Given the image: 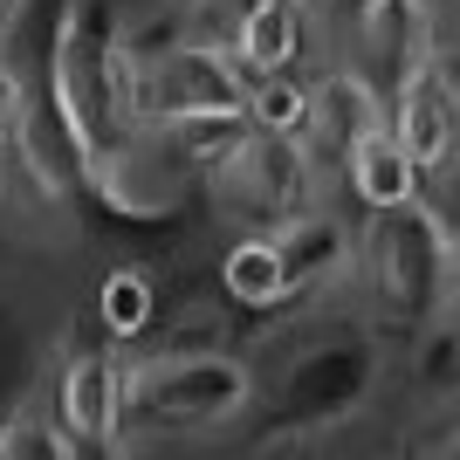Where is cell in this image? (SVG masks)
Masks as SVG:
<instances>
[{"label":"cell","mask_w":460,"mask_h":460,"mask_svg":"<svg viewBox=\"0 0 460 460\" xmlns=\"http://www.w3.org/2000/svg\"><path fill=\"white\" fill-rule=\"evenodd\" d=\"M350 282L365 288V309L378 330H405V344L433 323H454V288H460V248L454 227L433 199L378 207L371 227L350 241Z\"/></svg>","instance_id":"6da1fadb"},{"label":"cell","mask_w":460,"mask_h":460,"mask_svg":"<svg viewBox=\"0 0 460 460\" xmlns=\"http://www.w3.org/2000/svg\"><path fill=\"white\" fill-rule=\"evenodd\" d=\"M49 90L69 111L83 137V172L117 158L137 137V83H131V49H124V14L117 0H69L49 49Z\"/></svg>","instance_id":"7a4b0ae2"},{"label":"cell","mask_w":460,"mask_h":460,"mask_svg":"<svg viewBox=\"0 0 460 460\" xmlns=\"http://www.w3.org/2000/svg\"><path fill=\"white\" fill-rule=\"evenodd\" d=\"M254 405V371L227 350H158L145 365H124V412L117 433L131 440H199L220 426H241Z\"/></svg>","instance_id":"3957f363"},{"label":"cell","mask_w":460,"mask_h":460,"mask_svg":"<svg viewBox=\"0 0 460 460\" xmlns=\"http://www.w3.org/2000/svg\"><path fill=\"white\" fill-rule=\"evenodd\" d=\"M207 192L227 213H241L248 227L275 234V227H288V220L323 207V172H316V158L296 137H275V131H254L248 124L241 145L227 152V165L207 179Z\"/></svg>","instance_id":"277c9868"},{"label":"cell","mask_w":460,"mask_h":460,"mask_svg":"<svg viewBox=\"0 0 460 460\" xmlns=\"http://www.w3.org/2000/svg\"><path fill=\"white\" fill-rule=\"evenodd\" d=\"M371 392H378V344H371V337L309 344V350H296L288 371L275 378V405H282L275 433H330V426H344Z\"/></svg>","instance_id":"5b68a950"},{"label":"cell","mask_w":460,"mask_h":460,"mask_svg":"<svg viewBox=\"0 0 460 460\" xmlns=\"http://www.w3.org/2000/svg\"><path fill=\"white\" fill-rule=\"evenodd\" d=\"M385 124L392 137L405 145V158L420 165L426 179H440L454 165V145H460V103H454V76H447V56L426 49L385 83Z\"/></svg>","instance_id":"8992f818"},{"label":"cell","mask_w":460,"mask_h":460,"mask_svg":"<svg viewBox=\"0 0 460 460\" xmlns=\"http://www.w3.org/2000/svg\"><path fill=\"white\" fill-rule=\"evenodd\" d=\"M124 358L117 350H69L56 371V426L76 454H124Z\"/></svg>","instance_id":"52a82bcc"},{"label":"cell","mask_w":460,"mask_h":460,"mask_svg":"<svg viewBox=\"0 0 460 460\" xmlns=\"http://www.w3.org/2000/svg\"><path fill=\"white\" fill-rule=\"evenodd\" d=\"M385 124V90L365 69H330L323 83H309V124H303V152L316 158V172L344 165V152L358 137Z\"/></svg>","instance_id":"ba28073f"},{"label":"cell","mask_w":460,"mask_h":460,"mask_svg":"<svg viewBox=\"0 0 460 460\" xmlns=\"http://www.w3.org/2000/svg\"><path fill=\"white\" fill-rule=\"evenodd\" d=\"M350 241L358 234L337 220V213H303V220H288L275 227V261H282V303L288 296H316V288L344 282L350 275Z\"/></svg>","instance_id":"9c48e42d"},{"label":"cell","mask_w":460,"mask_h":460,"mask_svg":"<svg viewBox=\"0 0 460 460\" xmlns=\"http://www.w3.org/2000/svg\"><path fill=\"white\" fill-rule=\"evenodd\" d=\"M350 28H358V49H365V76L371 83H392L412 56H426V49H440L433 41V7L426 0H365L358 14H350Z\"/></svg>","instance_id":"30bf717a"},{"label":"cell","mask_w":460,"mask_h":460,"mask_svg":"<svg viewBox=\"0 0 460 460\" xmlns=\"http://www.w3.org/2000/svg\"><path fill=\"white\" fill-rule=\"evenodd\" d=\"M337 172L350 179V199H358L365 213L405 207V199H420V192H426V172L405 158V145L392 137V124H371V131L344 152V165H337Z\"/></svg>","instance_id":"8fae6325"},{"label":"cell","mask_w":460,"mask_h":460,"mask_svg":"<svg viewBox=\"0 0 460 460\" xmlns=\"http://www.w3.org/2000/svg\"><path fill=\"white\" fill-rule=\"evenodd\" d=\"M303 41H309V0H261L234 21L227 49L248 76H282L303 62Z\"/></svg>","instance_id":"7c38bea8"},{"label":"cell","mask_w":460,"mask_h":460,"mask_svg":"<svg viewBox=\"0 0 460 460\" xmlns=\"http://www.w3.org/2000/svg\"><path fill=\"white\" fill-rule=\"evenodd\" d=\"M220 288H227L241 309H275V303H282V261H275V234L248 227L241 241H227V254H220Z\"/></svg>","instance_id":"4fadbf2b"},{"label":"cell","mask_w":460,"mask_h":460,"mask_svg":"<svg viewBox=\"0 0 460 460\" xmlns=\"http://www.w3.org/2000/svg\"><path fill=\"white\" fill-rule=\"evenodd\" d=\"M96 323L111 330L117 344H137L145 330L158 323V288L145 269H111L96 282Z\"/></svg>","instance_id":"5bb4252c"},{"label":"cell","mask_w":460,"mask_h":460,"mask_svg":"<svg viewBox=\"0 0 460 460\" xmlns=\"http://www.w3.org/2000/svg\"><path fill=\"white\" fill-rule=\"evenodd\" d=\"M248 124H254V131H275V137H296V145H303L309 83L296 76V69H282V76H254L248 83Z\"/></svg>","instance_id":"9a60e30c"},{"label":"cell","mask_w":460,"mask_h":460,"mask_svg":"<svg viewBox=\"0 0 460 460\" xmlns=\"http://www.w3.org/2000/svg\"><path fill=\"white\" fill-rule=\"evenodd\" d=\"M69 454H76V447H69V433L56 426V412L14 405L7 426H0V460H69Z\"/></svg>","instance_id":"2e32d148"},{"label":"cell","mask_w":460,"mask_h":460,"mask_svg":"<svg viewBox=\"0 0 460 460\" xmlns=\"http://www.w3.org/2000/svg\"><path fill=\"white\" fill-rule=\"evenodd\" d=\"M213 7H220V14H227V21H241V14H248V7H261V0H213Z\"/></svg>","instance_id":"e0dca14e"},{"label":"cell","mask_w":460,"mask_h":460,"mask_svg":"<svg viewBox=\"0 0 460 460\" xmlns=\"http://www.w3.org/2000/svg\"><path fill=\"white\" fill-rule=\"evenodd\" d=\"M7 412H14V405H0V426H7Z\"/></svg>","instance_id":"ac0fdd59"},{"label":"cell","mask_w":460,"mask_h":460,"mask_svg":"<svg viewBox=\"0 0 460 460\" xmlns=\"http://www.w3.org/2000/svg\"><path fill=\"white\" fill-rule=\"evenodd\" d=\"M426 7H440V0H426Z\"/></svg>","instance_id":"d6986e66"},{"label":"cell","mask_w":460,"mask_h":460,"mask_svg":"<svg viewBox=\"0 0 460 460\" xmlns=\"http://www.w3.org/2000/svg\"><path fill=\"white\" fill-rule=\"evenodd\" d=\"M0 179H7V165H0Z\"/></svg>","instance_id":"ffe728a7"}]
</instances>
